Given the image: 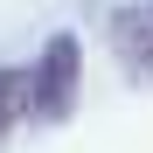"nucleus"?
Segmentation results:
<instances>
[{
	"instance_id": "nucleus-1",
	"label": "nucleus",
	"mask_w": 153,
	"mask_h": 153,
	"mask_svg": "<svg viewBox=\"0 0 153 153\" xmlns=\"http://www.w3.org/2000/svg\"><path fill=\"white\" fill-rule=\"evenodd\" d=\"M76 91H84V63H76V35H49L42 42V56L28 70V111L49 118V125H63L76 111Z\"/></svg>"
},
{
	"instance_id": "nucleus-3",
	"label": "nucleus",
	"mask_w": 153,
	"mask_h": 153,
	"mask_svg": "<svg viewBox=\"0 0 153 153\" xmlns=\"http://www.w3.org/2000/svg\"><path fill=\"white\" fill-rule=\"evenodd\" d=\"M28 118V70H7L0 63V139Z\"/></svg>"
},
{
	"instance_id": "nucleus-2",
	"label": "nucleus",
	"mask_w": 153,
	"mask_h": 153,
	"mask_svg": "<svg viewBox=\"0 0 153 153\" xmlns=\"http://www.w3.org/2000/svg\"><path fill=\"white\" fill-rule=\"evenodd\" d=\"M105 35H111L118 70L132 76V84H153V0H125V7H111Z\"/></svg>"
}]
</instances>
